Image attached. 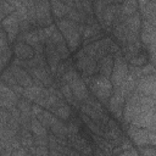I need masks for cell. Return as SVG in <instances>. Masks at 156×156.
Here are the masks:
<instances>
[{
  "mask_svg": "<svg viewBox=\"0 0 156 156\" xmlns=\"http://www.w3.org/2000/svg\"><path fill=\"white\" fill-rule=\"evenodd\" d=\"M123 23H124L126 28L129 32H132L134 34H138L139 30H140V26H141V16H140V13L136 12V13H134L132 16L126 17Z\"/></svg>",
  "mask_w": 156,
  "mask_h": 156,
  "instance_id": "cell-21",
  "label": "cell"
},
{
  "mask_svg": "<svg viewBox=\"0 0 156 156\" xmlns=\"http://www.w3.org/2000/svg\"><path fill=\"white\" fill-rule=\"evenodd\" d=\"M2 66H4V62H2V60L0 58V71H1V68H2Z\"/></svg>",
  "mask_w": 156,
  "mask_h": 156,
  "instance_id": "cell-35",
  "label": "cell"
},
{
  "mask_svg": "<svg viewBox=\"0 0 156 156\" xmlns=\"http://www.w3.org/2000/svg\"><path fill=\"white\" fill-rule=\"evenodd\" d=\"M69 87H71V91H72L74 101L82 102L85 100V98L88 96V88H87L85 82L79 76L76 77L73 80H71Z\"/></svg>",
  "mask_w": 156,
  "mask_h": 156,
  "instance_id": "cell-14",
  "label": "cell"
},
{
  "mask_svg": "<svg viewBox=\"0 0 156 156\" xmlns=\"http://www.w3.org/2000/svg\"><path fill=\"white\" fill-rule=\"evenodd\" d=\"M52 113L51 112H49V111H45V110H43L41 108V111L35 116L40 122H41V124L44 126V127H46V128H49V124H50V122H51V118H52Z\"/></svg>",
  "mask_w": 156,
  "mask_h": 156,
  "instance_id": "cell-30",
  "label": "cell"
},
{
  "mask_svg": "<svg viewBox=\"0 0 156 156\" xmlns=\"http://www.w3.org/2000/svg\"><path fill=\"white\" fill-rule=\"evenodd\" d=\"M29 127H30V130L33 132L34 135H38V136H45V135H48L46 127H44L41 124V122L37 117H32L30 118Z\"/></svg>",
  "mask_w": 156,
  "mask_h": 156,
  "instance_id": "cell-26",
  "label": "cell"
},
{
  "mask_svg": "<svg viewBox=\"0 0 156 156\" xmlns=\"http://www.w3.org/2000/svg\"><path fill=\"white\" fill-rule=\"evenodd\" d=\"M51 112L61 121H67V119H69V116H71V107L65 100H62L57 106H55L51 110Z\"/></svg>",
  "mask_w": 156,
  "mask_h": 156,
  "instance_id": "cell-24",
  "label": "cell"
},
{
  "mask_svg": "<svg viewBox=\"0 0 156 156\" xmlns=\"http://www.w3.org/2000/svg\"><path fill=\"white\" fill-rule=\"evenodd\" d=\"M10 71L12 72L16 82L18 85H21L22 88H26V87H29L30 84H33V79L29 74V72H27L22 66L20 65H16V63H12Z\"/></svg>",
  "mask_w": 156,
  "mask_h": 156,
  "instance_id": "cell-15",
  "label": "cell"
},
{
  "mask_svg": "<svg viewBox=\"0 0 156 156\" xmlns=\"http://www.w3.org/2000/svg\"><path fill=\"white\" fill-rule=\"evenodd\" d=\"M28 71L35 83H40L44 87L52 85V77L50 76V69L48 66H35L28 68Z\"/></svg>",
  "mask_w": 156,
  "mask_h": 156,
  "instance_id": "cell-12",
  "label": "cell"
},
{
  "mask_svg": "<svg viewBox=\"0 0 156 156\" xmlns=\"http://www.w3.org/2000/svg\"><path fill=\"white\" fill-rule=\"evenodd\" d=\"M128 62L130 63V66H136V67H140V66H144L147 63V54L144 52L143 50L136 54L134 57H132L130 60H128Z\"/></svg>",
  "mask_w": 156,
  "mask_h": 156,
  "instance_id": "cell-27",
  "label": "cell"
},
{
  "mask_svg": "<svg viewBox=\"0 0 156 156\" xmlns=\"http://www.w3.org/2000/svg\"><path fill=\"white\" fill-rule=\"evenodd\" d=\"M127 133L133 140L134 144L138 146H145V145H155L156 144V134L154 130L146 129V128H140L132 126L127 128Z\"/></svg>",
  "mask_w": 156,
  "mask_h": 156,
  "instance_id": "cell-3",
  "label": "cell"
},
{
  "mask_svg": "<svg viewBox=\"0 0 156 156\" xmlns=\"http://www.w3.org/2000/svg\"><path fill=\"white\" fill-rule=\"evenodd\" d=\"M84 79H85L90 91L95 96V99L99 100L100 104L107 105L108 99L113 91V87H112L110 79L104 76H100L98 73L94 76H90V77H85Z\"/></svg>",
  "mask_w": 156,
  "mask_h": 156,
  "instance_id": "cell-1",
  "label": "cell"
},
{
  "mask_svg": "<svg viewBox=\"0 0 156 156\" xmlns=\"http://www.w3.org/2000/svg\"><path fill=\"white\" fill-rule=\"evenodd\" d=\"M124 101H126V98L122 94V91L119 90V88H115V90L112 91V94H111L107 104H108L110 111L117 118H121L122 117V108H123Z\"/></svg>",
  "mask_w": 156,
  "mask_h": 156,
  "instance_id": "cell-13",
  "label": "cell"
},
{
  "mask_svg": "<svg viewBox=\"0 0 156 156\" xmlns=\"http://www.w3.org/2000/svg\"><path fill=\"white\" fill-rule=\"evenodd\" d=\"M49 128L51 130V133L56 136V138H61V139H67V126L60 119L57 118L55 115L51 118V122L49 124Z\"/></svg>",
  "mask_w": 156,
  "mask_h": 156,
  "instance_id": "cell-17",
  "label": "cell"
},
{
  "mask_svg": "<svg viewBox=\"0 0 156 156\" xmlns=\"http://www.w3.org/2000/svg\"><path fill=\"white\" fill-rule=\"evenodd\" d=\"M43 84H40V83H33V84H30L29 87H26V88H23V90H22V95H23V98L24 99H27L28 101H35V99L40 95V93H41V90H43Z\"/></svg>",
  "mask_w": 156,
  "mask_h": 156,
  "instance_id": "cell-22",
  "label": "cell"
},
{
  "mask_svg": "<svg viewBox=\"0 0 156 156\" xmlns=\"http://www.w3.org/2000/svg\"><path fill=\"white\" fill-rule=\"evenodd\" d=\"M50 10L52 11V15L56 18L61 20L69 12L71 6L61 0H50Z\"/></svg>",
  "mask_w": 156,
  "mask_h": 156,
  "instance_id": "cell-18",
  "label": "cell"
},
{
  "mask_svg": "<svg viewBox=\"0 0 156 156\" xmlns=\"http://www.w3.org/2000/svg\"><path fill=\"white\" fill-rule=\"evenodd\" d=\"M156 113H155V107L152 108H145L140 112H138L133 118L132 121L129 122L132 126H135V127H140V128H146V129H150V130H154L155 132V128H156Z\"/></svg>",
  "mask_w": 156,
  "mask_h": 156,
  "instance_id": "cell-6",
  "label": "cell"
},
{
  "mask_svg": "<svg viewBox=\"0 0 156 156\" xmlns=\"http://www.w3.org/2000/svg\"><path fill=\"white\" fill-rule=\"evenodd\" d=\"M13 52H15V56L16 58L21 60V61H26V60H29L34 56V49L28 45L27 43H24L23 40H18L13 45Z\"/></svg>",
  "mask_w": 156,
  "mask_h": 156,
  "instance_id": "cell-16",
  "label": "cell"
},
{
  "mask_svg": "<svg viewBox=\"0 0 156 156\" xmlns=\"http://www.w3.org/2000/svg\"><path fill=\"white\" fill-rule=\"evenodd\" d=\"M61 1L66 2V4H67V5H69V6H73V0H61Z\"/></svg>",
  "mask_w": 156,
  "mask_h": 156,
  "instance_id": "cell-34",
  "label": "cell"
},
{
  "mask_svg": "<svg viewBox=\"0 0 156 156\" xmlns=\"http://www.w3.org/2000/svg\"><path fill=\"white\" fill-rule=\"evenodd\" d=\"M48 143H49L48 135H45V136L34 135V145H38V146H48Z\"/></svg>",
  "mask_w": 156,
  "mask_h": 156,
  "instance_id": "cell-33",
  "label": "cell"
},
{
  "mask_svg": "<svg viewBox=\"0 0 156 156\" xmlns=\"http://www.w3.org/2000/svg\"><path fill=\"white\" fill-rule=\"evenodd\" d=\"M1 26L7 35L9 43H13L17 39L18 33H20V20H18V15L16 10L11 12L10 15H7L4 20H1Z\"/></svg>",
  "mask_w": 156,
  "mask_h": 156,
  "instance_id": "cell-9",
  "label": "cell"
},
{
  "mask_svg": "<svg viewBox=\"0 0 156 156\" xmlns=\"http://www.w3.org/2000/svg\"><path fill=\"white\" fill-rule=\"evenodd\" d=\"M35 22L40 27H48L52 24L50 13V0H34Z\"/></svg>",
  "mask_w": 156,
  "mask_h": 156,
  "instance_id": "cell-8",
  "label": "cell"
},
{
  "mask_svg": "<svg viewBox=\"0 0 156 156\" xmlns=\"http://www.w3.org/2000/svg\"><path fill=\"white\" fill-rule=\"evenodd\" d=\"M136 78L132 74V73H129L128 72V74H127V77L124 78V80L122 82V84L118 87L119 88V90L122 91V94L124 95V98L127 99L133 91H134V89H135V85H136Z\"/></svg>",
  "mask_w": 156,
  "mask_h": 156,
  "instance_id": "cell-20",
  "label": "cell"
},
{
  "mask_svg": "<svg viewBox=\"0 0 156 156\" xmlns=\"http://www.w3.org/2000/svg\"><path fill=\"white\" fill-rule=\"evenodd\" d=\"M112 66H113V57L111 55L104 56L102 58H100L98 61V74L104 76L106 78H110Z\"/></svg>",
  "mask_w": 156,
  "mask_h": 156,
  "instance_id": "cell-19",
  "label": "cell"
},
{
  "mask_svg": "<svg viewBox=\"0 0 156 156\" xmlns=\"http://www.w3.org/2000/svg\"><path fill=\"white\" fill-rule=\"evenodd\" d=\"M129 72V65L127 62V60L122 56V55H117L115 56L113 60V66H112V71H111V84L115 88H118L122 82L124 80V78L127 77Z\"/></svg>",
  "mask_w": 156,
  "mask_h": 156,
  "instance_id": "cell-5",
  "label": "cell"
},
{
  "mask_svg": "<svg viewBox=\"0 0 156 156\" xmlns=\"http://www.w3.org/2000/svg\"><path fill=\"white\" fill-rule=\"evenodd\" d=\"M76 69L77 72H80L84 78L94 76L98 73V61L87 55L82 49L76 55Z\"/></svg>",
  "mask_w": 156,
  "mask_h": 156,
  "instance_id": "cell-4",
  "label": "cell"
},
{
  "mask_svg": "<svg viewBox=\"0 0 156 156\" xmlns=\"http://www.w3.org/2000/svg\"><path fill=\"white\" fill-rule=\"evenodd\" d=\"M44 56H45V60H46V63H48L50 72L52 74H55L56 68H57L61 60H60V56L56 51L54 43L50 39H45V41H44Z\"/></svg>",
  "mask_w": 156,
  "mask_h": 156,
  "instance_id": "cell-11",
  "label": "cell"
},
{
  "mask_svg": "<svg viewBox=\"0 0 156 156\" xmlns=\"http://www.w3.org/2000/svg\"><path fill=\"white\" fill-rule=\"evenodd\" d=\"M21 145L23 147H29L34 145V136L29 133L27 128H23L21 132Z\"/></svg>",
  "mask_w": 156,
  "mask_h": 156,
  "instance_id": "cell-28",
  "label": "cell"
},
{
  "mask_svg": "<svg viewBox=\"0 0 156 156\" xmlns=\"http://www.w3.org/2000/svg\"><path fill=\"white\" fill-rule=\"evenodd\" d=\"M138 4L136 0H123L122 5H121V13L123 17H128L132 16L134 13H136L138 11Z\"/></svg>",
  "mask_w": 156,
  "mask_h": 156,
  "instance_id": "cell-25",
  "label": "cell"
},
{
  "mask_svg": "<svg viewBox=\"0 0 156 156\" xmlns=\"http://www.w3.org/2000/svg\"><path fill=\"white\" fill-rule=\"evenodd\" d=\"M140 147V154L141 155H145V156H155L156 155V150L154 147V145H150V146H139Z\"/></svg>",
  "mask_w": 156,
  "mask_h": 156,
  "instance_id": "cell-32",
  "label": "cell"
},
{
  "mask_svg": "<svg viewBox=\"0 0 156 156\" xmlns=\"http://www.w3.org/2000/svg\"><path fill=\"white\" fill-rule=\"evenodd\" d=\"M56 27L61 32L63 39L67 43V46L69 51H74L78 45L80 44V35L84 28V24L76 23L71 20H58L56 23Z\"/></svg>",
  "mask_w": 156,
  "mask_h": 156,
  "instance_id": "cell-2",
  "label": "cell"
},
{
  "mask_svg": "<svg viewBox=\"0 0 156 156\" xmlns=\"http://www.w3.org/2000/svg\"><path fill=\"white\" fill-rule=\"evenodd\" d=\"M134 91L145 95V96H151L155 98L156 93V80H155V73L144 76L136 80V85Z\"/></svg>",
  "mask_w": 156,
  "mask_h": 156,
  "instance_id": "cell-10",
  "label": "cell"
},
{
  "mask_svg": "<svg viewBox=\"0 0 156 156\" xmlns=\"http://www.w3.org/2000/svg\"><path fill=\"white\" fill-rule=\"evenodd\" d=\"M28 152L33 154V155H48L49 150L46 146H38V145H33L28 147Z\"/></svg>",
  "mask_w": 156,
  "mask_h": 156,
  "instance_id": "cell-31",
  "label": "cell"
},
{
  "mask_svg": "<svg viewBox=\"0 0 156 156\" xmlns=\"http://www.w3.org/2000/svg\"><path fill=\"white\" fill-rule=\"evenodd\" d=\"M155 38H156V33H155V24L147 22L146 20L141 21V26H140V39L141 43L144 45H146V48L149 49L151 60L154 61L155 58Z\"/></svg>",
  "mask_w": 156,
  "mask_h": 156,
  "instance_id": "cell-7",
  "label": "cell"
},
{
  "mask_svg": "<svg viewBox=\"0 0 156 156\" xmlns=\"http://www.w3.org/2000/svg\"><path fill=\"white\" fill-rule=\"evenodd\" d=\"M10 57H11V50L9 49V39L5 30L0 28V58L5 65Z\"/></svg>",
  "mask_w": 156,
  "mask_h": 156,
  "instance_id": "cell-23",
  "label": "cell"
},
{
  "mask_svg": "<svg viewBox=\"0 0 156 156\" xmlns=\"http://www.w3.org/2000/svg\"><path fill=\"white\" fill-rule=\"evenodd\" d=\"M60 91H61V94L63 95V98H65L66 101L72 102V104L76 102L74 99H73V95H72V91H71V87H69L68 83H66V82H60Z\"/></svg>",
  "mask_w": 156,
  "mask_h": 156,
  "instance_id": "cell-29",
  "label": "cell"
}]
</instances>
